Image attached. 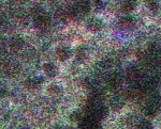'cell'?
Masks as SVG:
<instances>
[{"label":"cell","mask_w":161,"mask_h":129,"mask_svg":"<svg viewBox=\"0 0 161 129\" xmlns=\"http://www.w3.org/2000/svg\"><path fill=\"white\" fill-rule=\"evenodd\" d=\"M51 22V17L46 13H41L38 16L35 17V24L38 28H45L47 27L48 24Z\"/></svg>","instance_id":"6da1fadb"},{"label":"cell","mask_w":161,"mask_h":129,"mask_svg":"<svg viewBox=\"0 0 161 129\" xmlns=\"http://www.w3.org/2000/svg\"><path fill=\"white\" fill-rule=\"evenodd\" d=\"M102 20L97 18V17H92L87 22V29L92 31V32H97L102 28Z\"/></svg>","instance_id":"7a4b0ae2"},{"label":"cell","mask_w":161,"mask_h":129,"mask_svg":"<svg viewBox=\"0 0 161 129\" xmlns=\"http://www.w3.org/2000/svg\"><path fill=\"white\" fill-rule=\"evenodd\" d=\"M56 55H57V58L60 61H66V60H68L70 58V56H71V50H70L68 47H66V46H61V47L57 48Z\"/></svg>","instance_id":"3957f363"},{"label":"cell","mask_w":161,"mask_h":129,"mask_svg":"<svg viewBox=\"0 0 161 129\" xmlns=\"http://www.w3.org/2000/svg\"><path fill=\"white\" fill-rule=\"evenodd\" d=\"M118 25L121 29H130L132 26L134 25V20L131 16H124L119 19Z\"/></svg>","instance_id":"277c9868"},{"label":"cell","mask_w":161,"mask_h":129,"mask_svg":"<svg viewBox=\"0 0 161 129\" xmlns=\"http://www.w3.org/2000/svg\"><path fill=\"white\" fill-rule=\"evenodd\" d=\"M43 71L48 77H55L57 75V73H58V68H57L53 63H45L44 64Z\"/></svg>","instance_id":"5b68a950"},{"label":"cell","mask_w":161,"mask_h":129,"mask_svg":"<svg viewBox=\"0 0 161 129\" xmlns=\"http://www.w3.org/2000/svg\"><path fill=\"white\" fill-rule=\"evenodd\" d=\"M43 82V78L42 77H35V78H29L28 80H26L25 84L28 89H35L40 86Z\"/></svg>","instance_id":"8992f818"},{"label":"cell","mask_w":161,"mask_h":129,"mask_svg":"<svg viewBox=\"0 0 161 129\" xmlns=\"http://www.w3.org/2000/svg\"><path fill=\"white\" fill-rule=\"evenodd\" d=\"M137 4V0H124L123 10L125 12H131L136 9Z\"/></svg>","instance_id":"52a82bcc"},{"label":"cell","mask_w":161,"mask_h":129,"mask_svg":"<svg viewBox=\"0 0 161 129\" xmlns=\"http://www.w3.org/2000/svg\"><path fill=\"white\" fill-rule=\"evenodd\" d=\"M124 107V100L119 97H115L111 100V108L114 111H119Z\"/></svg>","instance_id":"ba28073f"},{"label":"cell","mask_w":161,"mask_h":129,"mask_svg":"<svg viewBox=\"0 0 161 129\" xmlns=\"http://www.w3.org/2000/svg\"><path fill=\"white\" fill-rule=\"evenodd\" d=\"M121 82V78L118 74H112L110 77H108V84L112 87H116L120 84Z\"/></svg>","instance_id":"9c48e42d"},{"label":"cell","mask_w":161,"mask_h":129,"mask_svg":"<svg viewBox=\"0 0 161 129\" xmlns=\"http://www.w3.org/2000/svg\"><path fill=\"white\" fill-rule=\"evenodd\" d=\"M10 45H11V47L13 48V49L19 50L23 47V45H24V41H23L22 37H15L11 40V44H10Z\"/></svg>","instance_id":"30bf717a"},{"label":"cell","mask_w":161,"mask_h":129,"mask_svg":"<svg viewBox=\"0 0 161 129\" xmlns=\"http://www.w3.org/2000/svg\"><path fill=\"white\" fill-rule=\"evenodd\" d=\"M156 112H157V107H156V105H154V104H150L144 108V114L146 115L147 117H155Z\"/></svg>","instance_id":"8fae6325"},{"label":"cell","mask_w":161,"mask_h":129,"mask_svg":"<svg viewBox=\"0 0 161 129\" xmlns=\"http://www.w3.org/2000/svg\"><path fill=\"white\" fill-rule=\"evenodd\" d=\"M77 9H79V12L83 13V14H87L90 11V2L88 0H83L80 2Z\"/></svg>","instance_id":"7c38bea8"},{"label":"cell","mask_w":161,"mask_h":129,"mask_svg":"<svg viewBox=\"0 0 161 129\" xmlns=\"http://www.w3.org/2000/svg\"><path fill=\"white\" fill-rule=\"evenodd\" d=\"M127 77L130 80H136L140 77V73L136 67H130L127 71Z\"/></svg>","instance_id":"4fadbf2b"},{"label":"cell","mask_w":161,"mask_h":129,"mask_svg":"<svg viewBox=\"0 0 161 129\" xmlns=\"http://www.w3.org/2000/svg\"><path fill=\"white\" fill-rule=\"evenodd\" d=\"M61 92H62L61 87L59 86H57V84H51V86L47 87V93H48V94H51V95H53V96L59 95Z\"/></svg>","instance_id":"5bb4252c"},{"label":"cell","mask_w":161,"mask_h":129,"mask_svg":"<svg viewBox=\"0 0 161 129\" xmlns=\"http://www.w3.org/2000/svg\"><path fill=\"white\" fill-rule=\"evenodd\" d=\"M148 53L152 57L158 56L160 53V47L157 45V44H155V43L150 44V45L148 46Z\"/></svg>","instance_id":"9a60e30c"},{"label":"cell","mask_w":161,"mask_h":129,"mask_svg":"<svg viewBox=\"0 0 161 129\" xmlns=\"http://www.w3.org/2000/svg\"><path fill=\"white\" fill-rule=\"evenodd\" d=\"M70 121L72 122H80L82 121V113L80 111H74L70 115Z\"/></svg>","instance_id":"2e32d148"},{"label":"cell","mask_w":161,"mask_h":129,"mask_svg":"<svg viewBox=\"0 0 161 129\" xmlns=\"http://www.w3.org/2000/svg\"><path fill=\"white\" fill-rule=\"evenodd\" d=\"M146 6L149 10H157L158 7V0H146Z\"/></svg>","instance_id":"e0dca14e"},{"label":"cell","mask_w":161,"mask_h":129,"mask_svg":"<svg viewBox=\"0 0 161 129\" xmlns=\"http://www.w3.org/2000/svg\"><path fill=\"white\" fill-rule=\"evenodd\" d=\"M152 123L148 122V121H143V122H141L137 125V128H142V129H149L152 128Z\"/></svg>","instance_id":"ac0fdd59"},{"label":"cell","mask_w":161,"mask_h":129,"mask_svg":"<svg viewBox=\"0 0 161 129\" xmlns=\"http://www.w3.org/2000/svg\"><path fill=\"white\" fill-rule=\"evenodd\" d=\"M76 57H77V59H80V60H83V59L86 57V51L84 49H79L76 52Z\"/></svg>","instance_id":"d6986e66"}]
</instances>
